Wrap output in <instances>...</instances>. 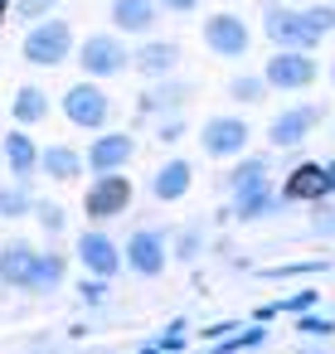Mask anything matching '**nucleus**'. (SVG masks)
<instances>
[{
  "label": "nucleus",
  "instance_id": "1",
  "mask_svg": "<svg viewBox=\"0 0 335 354\" xmlns=\"http://www.w3.org/2000/svg\"><path fill=\"white\" fill-rule=\"evenodd\" d=\"M73 49V30L64 20H39L30 35H25V59L39 64V68H59Z\"/></svg>",
  "mask_w": 335,
  "mask_h": 354
},
{
  "label": "nucleus",
  "instance_id": "2",
  "mask_svg": "<svg viewBox=\"0 0 335 354\" xmlns=\"http://www.w3.org/2000/svg\"><path fill=\"white\" fill-rule=\"evenodd\" d=\"M262 78H267V88L301 93V88H311V83H316V59H311V49H277V54L267 59Z\"/></svg>",
  "mask_w": 335,
  "mask_h": 354
},
{
  "label": "nucleus",
  "instance_id": "3",
  "mask_svg": "<svg viewBox=\"0 0 335 354\" xmlns=\"http://www.w3.org/2000/svg\"><path fill=\"white\" fill-rule=\"evenodd\" d=\"M267 39L282 49H316V30L306 20V10H287V6H267Z\"/></svg>",
  "mask_w": 335,
  "mask_h": 354
},
{
  "label": "nucleus",
  "instance_id": "4",
  "mask_svg": "<svg viewBox=\"0 0 335 354\" xmlns=\"http://www.w3.org/2000/svg\"><path fill=\"white\" fill-rule=\"evenodd\" d=\"M127 204H132V180L122 170H102V180H93V189L83 199L88 218H117Z\"/></svg>",
  "mask_w": 335,
  "mask_h": 354
},
{
  "label": "nucleus",
  "instance_id": "5",
  "mask_svg": "<svg viewBox=\"0 0 335 354\" xmlns=\"http://www.w3.org/2000/svg\"><path fill=\"white\" fill-rule=\"evenodd\" d=\"M107 112H112V102H107V93L93 88V83H78V88L64 93V117H69L73 127H83V131H98V127L107 122Z\"/></svg>",
  "mask_w": 335,
  "mask_h": 354
},
{
  "label": "nucleus",
  "instance_id": "6",
  "mask_svg": "<svg viewBox=\"0 0 335 354\" xmlns=\"http://www.w3.org/2000/svg\"><path fill=\"white\" fill-rule=\"evenodd\" d=\"M199 141H204V156H214V160L243 156L248 151V122L243 117H214V122H204Z\"/></svg>",
  "mask_w": 335,
  "mask_h": 354
},
{
  "label": "nucleus",
  "instance_id": "7",
  "mask_svg": "<svg viewBox=\"0 0 335 354\" xmlns=\"http://www.w3.org/2000/svg\"><path fill=\"white\" fill-rule=\"evenodd\" d=\"M204 44H209L219 59H243L248 44H253V35H248V25H243L238 15H209V20H204Z\"/></svg>",
  "mask_w": 335,
  "mask_h": 354
},
{
  "label": "nucleus",
  "instance_id": "8",
  "mask_svg": "<svg viewBox=\"0 0 335 354\" xmlns=\"http://www.w3.org/2000/svg\"><path fill=\"white\" fill-rule=\"evenodd\" d=\"M78 64H83V73H93V78H112V73H122L132 59H127V49H122L112 35H93V39H83Z\"/></svg>",
  "mask_w": 335,
  "mask_h": 354
},
{
  "label": "nucleus",
  "instance_id": "9",
  "mask_svg": "<svg viewBox=\"0 0 335 354\" xmlns=\"http://www.w3.org/2000/svg\"><path fill=\"white\" fill-rule=\"evenodd\" d=\"M316 122H320V107L301 102V107L277 112V117H272V127H267V136H272V146H296V141H306V136H311V127H316Z\"/></svg>",
  "mask_w": 335,
  "mask_h": 354
},
{
  "label": "nucleus",
  "instance_id": "10",
  "mask_svg": "<svg viewBox=\"0 0 335 354\" xmlns=\"http://www.w3.org/2000/svg\"><path fill=\"white\" fill-rule=\"evenodd\" d=\"M127 262H132V272H141V277H161L165 272V238L161 233H151V228H141V233H132V243H127V252H122Z\"/></svg>",
  "mask_w": 335,
  "mask_h": 354
},
{
  "label": "nucleus",
  "instance_id": "11",
  "mask_svg": "<svg viewBox=\"0 0 335 354\" xmlns=\"http://www.w3.org/2000/svg\"><path fill=\"white\" fill-rule=\"evenodd\" d=\"M78 262H83L93 277H117L122 252H117V243H112L107 233H83V238H78Z\"/></svg>",
  "mask_w": 335,
  "mask_h": 354
},
{
  "label": "nucleus",
  "instance_id": "12",
  "mask_svg": "<svg viewBox=\"0 0 335 354\" xmlns=\"http://www.w3.org/2000/svg\"><path fill=\"white\" fill-rule=\"evenodd\" d=\"M35 262H39V252H35L30 243H6V248H0V281H6V286H25V291H30Z\"/></svg>",
  "mask_w": 335,
  "mask_h": 354
},
{
  "label": "nucleus",
  "instance_id": "13",
  "mask_svg": "<svg viewBox=\"0 0 335 354\" xmlns=\"http://www.w3.org/2000/svg\"><path fill=\"white\" fill-rule=\"evenodd\" d=\"M132 156H136V141H132L127 131H117V136H102V141H93V151H88V165L102 175V170H122Z\"/></svg>",
  "mask_w": 335,
  "mask_h": 354
},
{
  "label": "nucleus",
  "instance_id": "14",
  "mask_svg": "<svg viewBox=\"0 0 335 354\" xmlns=\"http://www.w3.org/2000/svg\"><path fill=\"white\" fill-rule=\"evenodd\" d=\"M190 180H194V165H190V160H165V165L151 175V194L165 199V204H170V199H185V194H190Z\"/></svg>",
  "mask_w": 335,
  "mask_h": 354
},
{
  "label": "nucleus",
  "instance_id": "15",
  "mask_svg": "<svg viewBox=\"0 0 335 354\" xmlns=\"http://www.w3.org/2000/svg\"><path fill=\"white\" fill-rule=\"evenodd\" d=\"M112 25L127 35H146L156 25V0H112Z\"/></svg>",
  "mask_w": 335,
  "mask_h": 354
},
{
  "label": "nucleus",
  "instance_id": "16",
  "mask_svg": "<svg viewBox=\"0 0 335 354\" xmlns=\"http://www.w3.org/2000/svg\"><path fill=\"white\" fill-rule=\"evenodd\" d=\"M320 194H330L325 165H296L287 180V199H320Z\"/></svg>",
  "mask_w": 335,
  "mask_h": 354
},
{
  "label": "nucleus",
  "instance_id": "17",
  "mask_svg": "<svg viewBox=\"0 0 335 354\" xmlns=\"http://www.w3.org/2000/svg\"><path fill=\"white\" fill-rule=\"evenodd\" d=\"M39 170H44L49 180H78L83 156H78V151H69V146H49V151H39Z\"/></svg>",
  "mask_w": 335,
  "mask_h": 354
},
{
  "label": "nucleus",
  "instance_id": "18",
  "mask_svg": "<svg viewBox=\"0 0 335 354\" xmlns=\"http://www.w3.org/2000/svg\"><path fill=\"white\" fill-rule=\"evenodd\" d=\"M6 165H10V170L25 180V175L39 165V146H35L25 131H10V136H6Z\"/></svg>",
  "mask_w": 335,
  "mask_h": 354
},
{
  "label": "nucleus",
  "instance_id": "19",
  "mask_svg": "<svg viewBox=\"0 0 335 354\" xmlns=\"http://www.w3.org/2000/svg\"><path fill=\"white\" fill-rule=\"evenodd\" d=\"M175 59H180L175 44H146V49L136 54V68H141L146 78H165V73L175 68Z\"/></svg>",
  "mask_w": 335,
  "mask_h": 354
},
{
  "label": "nucleus",
  "instance_id": "20",
  "mask_svg": "<svg viewBox=\"0 0 335 354\" xmlns=\"http://www.w3.org/2000/svg\"><path fill=\"white\" fill-rule=\"evenodd\" d=\"M10 112H15V122H20V127H35V122H44V112H49V97H44L39 88H20Z\"/></svg>",
  "mask_w": 335,
  "mask_h": 354
},
{
  "label": "nucleus",
  "instance_id": "21",
  "mask_svg": "<svg viewBox=\"0 0 335 354\" xmlns=\"http://www.w3.org/2000/svg\"><path fill=\"white\" fill-rule=\"evenodd\" d=\"M228 185H233V199H243V194H253V189H267V165H262V160H243V165L228 175Z\"/></svg>",
  "mask_w": 335,
  "mask_h": 354
},
{
  "label": "nucleus",
  "instance_id": "22",
  "mask_svg": "<svg viewBox=\"0 0 335 354\" xmlns=\"http://www.w3.org/2000/svg\"><path fill=\"white\" fill-rule=\"evenodd\" d=\"M59 281H64V257L59 252H39L35 277H30V291H54Z\"/></svg>",
  "mask_w": 335,
  "mask_h": 354
},
{
  "label": "nucleus",
  "instance_id": "23",
  "mask_svg": "<svg viewBox=\"0 0 335 354\" xmlns=\"http://www.w3.org/2000/svg\"><path fill=\"white\" fill-rule=\"evenodd\" d=\"M238 204V218H257V214H267V209H277V199H272V189H253V194H243V199H233Z\"/></svg>",
  "mask_w": 335,
  "mask_h": 354
},
{
  "label": "nucleus",
  "instance_id": "24",
  "mask_svg": "<svg viewBox=\"0 0 335 354\" xmlns=\"http://www.w3.org/2000/svg\"><path fill=\"white\" fill-rule=\"evenodd\" d=\"M30 209H35L30 189H0V214H6V218H15V214H30Z\"/></svg>",
  "mask_w": 335,
  "mask_h": 354
},
{
  "label": "nucleus",
  "instance_id": "25",
  "mask_svg": "<svg viewBox=\"0 0 335 354\" xmlns=\"http://www.w3.org/2000/svg\"><path fill=\"white\" fill-rule=\"evenodd\" d=\"M262 88H267V78H233V88H228V93H233L238 102H257V97H262Z\"/></svg>",
  "mask_w": 335,
  "mask_h": 354
},
{
  "label": "nucleus",
  "instance_id": "26",
  "mask_svg": "<svg viewBox=\"0 0 335 354\" xmlns=\"http://www.w3.org/2000/svg\"><path fill=\"white\" fill-rule=\"evenodd\" d=\"M262 339H267V330H262V325H253V330H243V335L224 339V349H257Z\"/></svg>",
  "mask_w": 335,
  "mask_h": 354
},
{
  "label": "nucleus",
  "instance_id": "27",
  "mask_svg": "<svg viewBox=\"0 0 335 354\" xmlns=\"http://www.w3.org/2000/svg\"><path fill=\"white\" fill-rule=\"evenodd\" d=\"M306 20H311V30H316V35H330V30H335V10H330V6H311V10H306Z\"/></svg>",
  "mask_w": 335,
  "mask_h": 354
},
{
  "label": "nucleus",
  "instance_id": "28",
  "mask_svg": "<svg viewBox=\"0 0 335 354\" xmlns=\"http://www.w3.org/2000/svg\"><path fill=\"white\" fill-rule=\"evenodd\" d=\"M146 349H185V330H180V325H170V330H165L161 339H151Z\"/></svg>",
  "mask_w": 335,
  "mask_h": 354
},
{
  "label": "nucleus",
  "instance_id": "29",
  "mask_svg": "<svg viewBox=\"0 0 335 354\" xmlns=\"http://www.w3.org/2000/svg\"><path fill=\"white\" fill-rule=\"evenodd\" d=\"M39 218H44L49 233H64V209L59 204H39Z\"/></svg>",
  "mask_w": 335,
  "mask_h": 354
},
{
  "label": "nucleus",
  "instance_id": "30",
  "mask_svg": "<svg viewBox=\"0 0 335 354\" xmlns=\"http://www.w3.org/2000/svg\"><path fill=\"white\" fill-rule=\"evenodd\" d=\"M54 10V0H20V15L25 20H39V15H49Z\"/></svg>",
  "mask_w": 335,
  "mask_h": 354
},
{
  "label": "nucleus",
  "instance_id": "31",
  "mask_svg": "<svg viewBox=\"0 0 335 354\" xmlns=\"http://www.w3.org/2000/svg\"><path fill=\"white\" fill-rule=\"evenodd\" d=\"M301 335H330V320H311V315H306V320H301Z\"/></svg>",
  "mask_w": 335,
  "mask_h": 354
},
{
  "label": "nucleus",
  "instance_id": "32",
  "mask_svg": "<svg viewBox=\"0 0 335 354\" xmlns=\"http://www.w3.org/2000/svg\"><path fill=\"white\" fill-rule=\"evenodd\" d=\"M194 252H199V233H185L180 238V257H194Z\"/></svg>",
  "mask_w": 335,
  "mask_h": 354
},
{
  "label": "nucleus",
  "instance_id": "33",
  "mask_svg": "<svg viewBox=\"0 0 335 354\" xmlns=\"http://www.w3.org/2000/svg\"><path fill=\"white\" fill-rule=\"evenodd\" d=\"M102 296H107V286H102V281H88V286H83V301H93V306H98Z\"/></svg>",
  "mask_w": 335,
  "mask_h": 354
},
{
  "label": "nucleus",
  "instance_id": "34",
  "mask_svg": "<svg viewBox=\"0 0 335 354\" xmlns=\"http://www.w3.org/2000/svg\"><path fill=\"white\" fill-rule=\"evenodd\" d=\"M156 6H165V10H194L199 0H156Z\"/></svg>",
  "mask_w": 335,
  "mask_h": 354
},
{
  "label": "nucleus",
  "instance_id": "35",
  "mask_svg": "<svg viewBox=\"0 0 335 354\" xmlns=\"http://www.w3.org/2000/svg\"><path fill=\"white\" fill-rule=\"evenodd\" d=\"M325 180H330V194H335V160L325 165Z\"/></svg>",
  "mask_w": 335,
  "mask_h": 354
},
{
  "label": "nucleus",
  "instance_id": "36",
  "mask_svg": "<svg viewBox=\"0 0 335 354\" xmlns=\"http://www.w3.org/2000/svg\"><path fill=\"white\" fill-rule=\"evenodd\" d=\"M6 10H10V0H0V15H6Z\"/></svg>",
  "mask_w": 335,
  "mask_h": 354
},
{
  "label": "nucleus",
  "instance_id": "37",
  "mask_svg": "<svg viewBox=\"0 0 335 354\" xmlns=\"http://www.w3.org/2000/svg\"><path fill=\"white\" fill-rule=\"evenodd\" d=\"M330 83H335V68H330Z\"/></svg>",
  "mask_w": 335,
  "mask_h": 354
}]
</instances>
